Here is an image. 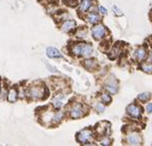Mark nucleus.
I'll return each mask as SVG.
<instances>
[{
	"instance_id": "0eeeda50",
	"label": "nucleus",
	"mask_w": 152,
	"mask_h": 146,
	"mask_svg": "<svg viewBox=\"0 0 152 146\" xmlns=\"http://www.w3.org/2000/svg\"><path fill=\"white\" fill-rule=\"evenodd\" d=\"M93 53V46L88 43H80V56L89 57Z\"/></svg>"
},
{
	"instance_id": "393cba45",
	"label": "nucleus",
	"mask_w": 152,
	"mask_h": 146,
	"mask_svg": "<svg viewBox=\"0 0 152 146\" xmlns=\"http://www.w3.org/2000/svg\"><path fill=\"white\" fill-rule=\"evenodd\" d=\"M113 10H114V12H115L117 15H122L121 10H118V8L116 7V6H114V7H113Z\"/></svg>"
},
{
	"instance_id": "a211bd4d",
	"label": "nucleus",
	"mask_w": 152,
	"mask_h": 146,
	"mask_svg": "<svg viewBox=\"0 0 152 146\" xmlns=\"http://www.w3.org/2000/svg\"><path fill=\"white\" fill-rule=\"evenodd\" d=\"M150 97H151L150 93H142L138 96V99L140 101H142V102H146V101H148L150 99Z\"/></svg>"
},
{
	"instance_id": "423d86ee",
	"label": "nucleus",
	"mask_w": 152,
	"mask_h": 146,
	"mask_svg": "<svg viewBox=\"0 0 152 146\" xmlns=\"http://www.w3.org/2000/svg\"><path fill=\"white\" fill-rule=\"evenodd\" d=\"M65 101H66V96L63 95V94H58L53 99V104L55 106V108H61L65 104Z\"/></svg>"
},
{
	"instance_id": "f3484780",
	"label": "nucleus",
	"mask_w": 152,
	"mask_h": 146,
	"mask_svg": "<svg viewBox=\"0 0 152 146\" xmlns=\"http://www.w3.org/2000/svg\"><path fill=\"white\" fill-rule=\"evenodd\" d=\"M63 117H64V113L62 111H59V112H57L56 114H53V122L55 123H60L62 120H63Z\"/></svg>"
},
{
	"instance_id": "5701e85b",
	"label": "nucleus",
	"mask_w": 152,
	"mask_h": 146,
	"mask_svg": "<svg viewBox=\"0 0 152 146\" xmlns=\"http://www.w3.org/2000/svg\"><path fill=\"white\" fill-rule=\"evenodd\" d=\"M65 2L70 6H75L77 4V0H65Z\"/></svg>"
},
{
	"instance_id": "ddd939ff",
	"label": "nucleus",
	"mask_w": 152,
	"mask_h": 146,
	"mask_svg": "<svg viewBox=\"0 0 152 146\" xmlns=\"http://www.w3.org/2000/svg\"><path fill=\"white\" fill-rule=\"evenodd\" d=\"M91 4H93L91 0H82L81 3H80V6H79V10L81 12H88L89 10V7L91 6Z\"/></svg>"
},
{
	"instance_id": "412c9836",
	"label": "nucleus",
	"mask_w": 152,
	"mask_h": 146,
	"mask_svg": "<svg viewBox=\"0 0 152 146\" xmlns=\"http://www.w3.org/2000/svg\"><path fill=\"white\" fill-rule=\"evenodd\" d=\"M142 70L145 71V72H147V73H151L152 72V66H151V65L145 64V65H143V66H142Z\"/></svg>"
},
{
	"instance_id": "1a4fd4ad",
	"label": "nucleus",
	"mask_w": 152,
	"mask_h": 146,
	"mask_svg": "<svg viewBox=\"0 0 152 146\" xmlns=\"http://www.w3.org/2000/svg\"><path fill=\"white\" fill-rule=\"evenodd\" d=\"M126 111L127 113L129 114V115L134 116V117H139L140 114H141V108L139 106H137V105L135 104H131L127 106L126 108Z\"/></svg>"
},
{
	"instance_id": "c85d7f7f",
	"label": "nucleus",
	"mask_w": 152,
	"mask_h": 146,
	"mask_svg": "<svg viewBox=\"0 0 152 146\" xmlns=\"http://www.w3.org/2000/svg\"><path fill=\"white\" fill-rule=\"evenodd\" d=\"M0 90H1V85H0Z\"/></svg>"
},
{
	"instance_id": "f8f14e48",
	"label": "nucleus",
	"mask_w": 152,
	"mask_h": 146,
	"mask_svg": "<svg viewBox=\"0 0 152 146\" xmlns=\"http://www.w3.org/2000/svg\"><path fill=\"white\" fill-rule=\"evenodd\" d=\"M46 55H48V58H61L62 57L59 49L53 48V46H50V48H46Z\"/></svg>"
},
{
	"instance_id": "4be33fe9",
	"label": "nucleus",
	"mask_w": 152,
	"mask_h": 146,
	"mask_svg": "<svg viewBox=\"0 0 152 146\" xmlns=\"http://www.w3.org/2000/svg\"><path fill=\"white\" fill-rule=\"evenodd\" d=\"M101 144L102 145H110L111 140L109 138H107V137H105V138H103L101 140Z\"/></svg>"
},
{
	"instance_id": "2eb2a0df",
	"label": "nucleus",
	"mask_w": 152,
	"mask_h": 146,
	"mask_svg": "<svg viewBox=\"0 0 152 146\" xmlns=\"http://www.w3.org/2000/svg\"><path fill=\"white\" fill-rule=\"evenodd\" d=\"M53 112H50V111L44 112V113L41 115V120L44 123H50V120H53Z\"/></svg>"
},
{
	"instance_id": "9b49d317",
	"label": "nucleus",
	"mask_w": 152,
	"mask_h": 146,
	"mask_svg": "<svg viewBox=\"0 0 152 146\" xmlns=\"http://www.w3.org/2000/svg\"><path fill=\"white\" fill-rule=\"evenodd\" d=\"M18 97H19V92H18V90L15 89V87H12V89H10V91H8V93H7L8 102H10V103L15 102Z\"/></svg>"
},
{
	"instance_id": "9d476101",
	"label": "nucleus",
	"mask_w": 152,
	"mask_h": 146,
	"mask_svg": "<svg viewBox=\"0 0 152 146\" xmlns=\"http://www.w3.org/2000/svg\"><path fill=\"white\" fill-rule=\"evenodd\" d=\"M75 27H76V23L74 21H72V20H70V21L64 22L61 26V29L64 31V32H70V31L74 30Z\"/></svg>"
},
{
	"instance_id": "cd10ccee",
	"label": "nucleus",
	"mask_w": 152,
	"mask_h": 146,
	"mask_svg": "<svg viewBox=\"0 0 152 146\" xmlns=\"http://www.w3.org/2000/svg\"><path fill=\"white\" fill-rule=\"evenodd\" d=\"M146 110H147V112H149V113H151V112H152V103H150V104L147 105Z\"/></svg>"
},
{
	"instance_id": "4468645a",
	"label": "nucleus",
	"mask_w": 152,
	"mask_h": 146,
	"mask_svg": "<svg viewBox=\"0 0 152 146\" xmlns=\"http://www.w3.org/2000/svg\"><path fill=\"white\" fill-rule=\"evenodd\" d=\"M147 57V53L146 49L144 48H139L137 51H135V58L138 60H144Z\"/></svg>"
},
{
	"instance_id": "20e7f679",
	"label": "nucleus",
	"mask_w": 152,
	"mask_h": 146,
	"mask_svg": "<svg viewBox=\"0 0 152 146\" xmlns=\"http://www.w3.org/2000/svg\"><path fill=\"white\" fill-rule=\"evenodd\" d=\"M91 33H93V37L95 39H101L106 34V28L103 25H97L93 28Z\"/></svg>"
},
{
	"instance_id": "7ed1b4c3",
	"label": "nucleus",
	"mask_w": 152,
	"mask_h": 146,
	"mask_svg": "<svg viewBox=\"0 0 152 146\" xmlns=\"http://www.w3.org/2000/svg\"><path fill=\"white\" fill-rule=\"evenodd\" d=\"M86 111L83 109V106L81 104H75L70 109V116L72 118H79L84 115Z\"/></svg>"
},
{
	"instance_id": "dca6fc26",
	"label": "nucleus",
	"mask_w": 152,
	"mask_h": 146,
	"mask_svg": "<svg viewBox=\"0 0 152 146\" xmlns=\"http://www.w3.org/2000/svg\"><path fill=\"white\" fill-rule=\"evenodd\" d=\"M86 19H88V23H91V24H97V23H99V21H100V17L97 13H94V12L89 13Z\"/></svg>"
},
{
	"instance_id": "39448f33",
	"label": "nucleus",
	"mask_w": 152,
	"mask_h": 146,
	"mask_svg": "<svg viewBox=\"0 0 152 146\" xmlns=\"http://www.w3.org/2000/svg\"><path fill=\"white\" fill-rule=\"evenodd\" d=\"M126 142L129 145H141L142 144V137L138 133H132L126 137Z\"/></svg>"
},
{
	"instance_id": "b1692460",
	"label": "nucleus",
	"mask_w": 152,
	"mask_h": 146,
	"mask_svg": "<svg viewBox=\"0 0 152 146\" xmlns=\"http://www.w3.org/2000/svg\"><path fill=\"white\" fill-rule=\"evenodd\" d=\"M96 109L98 110V112H103V111H104V109H105V107H104V105H103V104L99 103V104H97V106H96Z\"/></svg>"
},
{
	"instance_id": "a878e982",
	"label": "nucleus",
	"mask_w": 152,
	"mask_h": 146,
	"mask_svg": "<svg viewBox=\"0 0 152 146\" xmlns=\"http://www.w3.org/2000/svg\"><path fill=\"white\" fill-rule=\"evenodd\" d=\"M99 10H100V12L102 13V15H107V10L105 7H103V6H100L99 7Z\"/></svg>"
},
{
	"instance_id": "6e6552de",
	"label": "nucleus",
	"mask_w": 152,
	"mask_h": 146,
	"mask_svg": "<svg viewBox=\"0 0 152 146\" xmlns=\"http://www.w3.org/2000/svg\"><path fill=\"white\" fill-rule=\"evenodd\" d=\"M105 89H106L110 94H116V93H117V90H118L116 80L114 79V78H110V79H109V81L106 84Z\"/></svg>"
},
{
	"instance_id": "f03ea898",
	"label": "nucleus",
	"mask_w": 152,
	"mask_h": 146,
	"mask_svg": "<svg viewBox=\"0 0 152 146\" xmlns=\"http://www.w3.org/2000/svg\"><path fill=\"white\" fill-rule=\"evenodd\" d=\"M93 139V132L89 129H84L77 134V141L81 144H88Z\"/></svg>"
},
{
	"instance_id": "f257e3e1",
	"label": "nucleus",
	"mask_w": 152,
	"mask_h": 146,
	"mask_svg": "<svg viewBox=\"0 0 152 146\" xmlns=\"http://www.w3.org/2000/svg\"><path fill=\"white\" fill-rule=\"evenodd\" d=\"M27 94H28L30 99H33V100H40V99H43L45 97L46 90H45V87L42 84H39V85L34 84L29 87Z\"/></svg>"
},
{
	"instance_id": "bb28decb",
	"label": "nucleus",
	"mask_w": 152,
	"mask_h": 146,
	"mask_svg": "<svg viewBox=\"0 0 152 146\" xmlns=\"http://www.w3.org/2000/svg\"><path fill=\"white\" fill-rule=\"evenodd\" d=\"M86 34V30H83V32L82 31H80V32H78L77 33V36L78 37H84V35Z\"/></svg>"
},
{
	"instance_id": "6ab92c4d",
	"label": "nucleus",
	"mask_w": 152,
	"mask_h": 146,
	"mask_svg": "<svg viewBox=\"0 0 152 146\" xmlns=\"http://www.w3.org/2000/svg\"><path fill=\"white\" fill-rule=\"evenodd\" d=\"M84 66H86L88 69H89V70L94 69V68L96 67V62H95V60H86V61L84 62Z\"/></svg>"
},
{
	"instance_id": "aec40b11",
	"label": "nucleus",
	"mask_w": 152,
	"mask_h": 146,
	"mask_svg": "<svg viewBox=\"0 0 152 146\" xmlns=\"http://www.w3.org/2000/svg\"><path fill=\"white\" fill-rule=\"evenodd\" d=\"M101 99H102L103 102L106 103V104H109V103L111 102V97L108 95V94H102Z\"/></svg>"
}]
</instances>
